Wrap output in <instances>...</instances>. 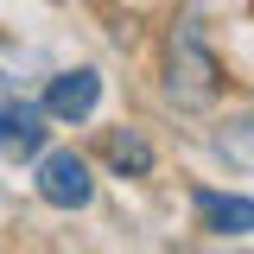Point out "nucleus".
I'll list each match as a JSON object with an SVG mask.
<instances>
[{"label": "nucleus", "mask_w": 254, "mask_h": 254, "mask_svg": "<svg viewBox=\"0 0 254 254\" xmlns=\"http://www.w3.org/2000/svg\"><path fill=\"white\" fill-rule=\"evenodd\" d=\"M165 102L185 108V115H203V108L222 102V64H216V51L203 45V32L190 19L165 45Z\"/></svg>", "instance_id": "obj_1"}, {"label": "nucleus", "mask_w": 254, "mask_h": 254, "mask_svg": "<svg viewBox=\"0 0 254 254\" xmlns=\"http://www.w3.org/2000/svg\"><path fill=\"white\" fill-rule=\"evenodd\" d=\"M45 102H32L6 70H0V153H13V159H26L45 146Z\"/></svg>", "instance_id": "obj_2"}, {"label": "nucleus", "mask_w": 254, "mask_h": 254, "mask_svg": "<svg viewBox=\"0 0 254 254\" xmlns=\"http://www.w3.org/2000/svg\"><path fill=\"white\" fill-rule=\"evenodd\" d=\"M38 197L51 210H83L95 197V178H89V159L83 153H45L38 159Z\"/></svg>", "instance_id": "obj_3"}, {"label": "nucleus", "mask_w": 254, "mask_h": 254, "mask_svg": "<svg viewBox=\"0 0 254 254\" xmlns=\"http://www.w3.org/2000/svg\"><path fill=\"white\" fill-rule=\"evenodd\" d=\"M95 102H102V76H95V70H58V76L45 83V115L64 121V127L89 121Z\"/></svg>", "instance_id": "obj_4"}, {"label": "nucleus", "mask_w": 254, "mask_h": 254, "mask_svg": "<svg viewBox=\"0 0 254 254\" xmlns=\"http://www.w3.org/2000/svg\"><path fill=\"white\" fill-rule=\"evenodd\" d=\"M197 222L210 235H254V197H235V190H197L190 197Z\"/></svg>", "instance_id": "obj_5"}, {"label": "nucleus", "mask_w": 254, "mask_h": 254, "mask_svg": "<svg viewBox=\"0 0 254 254\" xmlns=\"http://www.w3.org/2000/svg\"><path fill=\"white\" fill-rule=\"evenodd\" d=\"M108 165H115L121 178H146V172H153V146H146V133L115 127V133H108Z\"/></svg>", "instance_id": "obj_6"}, {"label": "nucleus", "mask_w": 254, "mask_h": 254, "mask_svg": "<svg viewBox=\"0 0 254 254\" xmlns=\"http://www.w3.org/2000/svg\"><path fill=\"white\" fill-rule=\"evenodd\" d=\"M216 153L229 159V165H242V172H254V115H242V121H229L216 133Z\"/></svg>", "instance_id": "obj_7"}]
</instances>
